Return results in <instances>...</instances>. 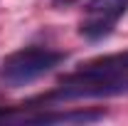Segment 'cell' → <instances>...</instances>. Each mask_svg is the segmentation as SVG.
<instances>
[{"label":"cell","instance_id":"cell-1","mask_svg":"<svg viewBox=\"0 0 128 126\" xmlns=\"http://www.w3.org/2000/svg\"><path fill=\"white\" fill-rule=\"evenodd\" d=\"M62 87L54 89L47 99H101V96H118L128 94V72L126 74H111V72H96L81 67L79 72H72L62 77Z\"/></svg>","mask_w":128,"mask_h":126},{"label":"cell","instance_id":"cell-2","mask_svg":"<svg viewBox=\"0 0 128 126\" xmlns=\"http://www.w3.org/2000/svg\"><path fill=\"white\" fill-rule=\"evenodd\" d=\"M62 62H64V52H54L47 47H27V49H20V52H12L5 59L0 74L8 84L20 87V84L34 82L37 77L47 74L49 69H54Z\"/></svg>","mask_w":128,"mask_h":126},{"label":"cell","instance_id":"cell-3","mask_svg":"<svg viewBox=\"0 0 128 126\" xmlns=\"http://www.w3.org/2000/svg\"><path fill=\"white\" fill-rule=\"evenodd\" d=\"M126 10H128V0H91L86 5V15L81 20L79 32L86 40H101L126 15Z\"/></svg>","mask_w":128,"mask_h":126},{"label":"cell","instance_id":"cell-4","mask_svg":"<svg viewBox=\"0 0 128 126\" xmlns=\"http://www.w3.org/2000/svg\"><path fill=\"white\" fill-rule=\"evenodd\" d=\"M104 119L101 111H74V114H42L32 116V124H84V121H98Z\"/></svg>","mask_w":128,"mask_h":126},{"label":"cell","instance_id":"cell-5","mask_svg":"<svg viewBox=\"0 0 128 126\" xmlns=\"http://www.w3.org/2000/svg\"><path fill=\"white\" fill-rule=\"evenodd\" d=\"M86 69H96V72H111V74H126L128 72V49L126 52H116V54H106L84 64Z\"/></svg>","mask_w":128,"mask_h":126},{"label":"cell","instance_id":"cell-6","mask_svg":"<svg viewBox=\"0 0 128 126\" xmlns=\"http://www.w3.org/2000/svg\"><path fill=\"white\" fill-rule=\"evenodd\" d=\"M74 3H81V0H52L54 8H69V5H74Z\"/></svg>","mask_w":128,"mask_h":126}]
</instances>
